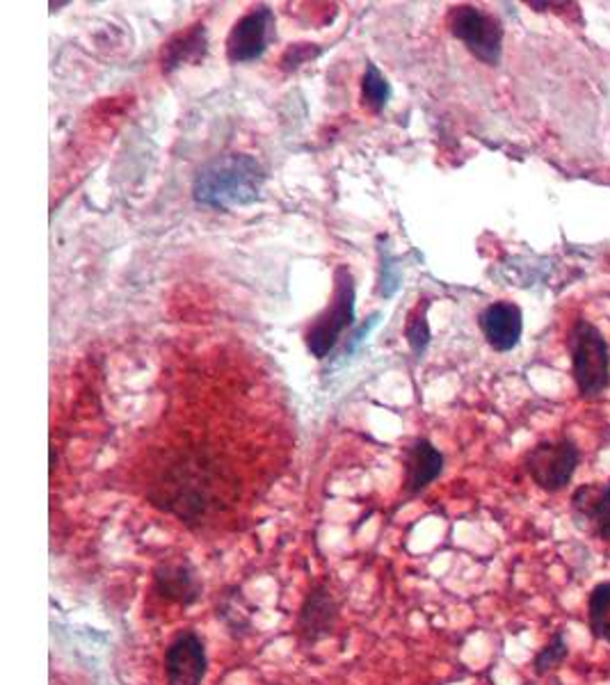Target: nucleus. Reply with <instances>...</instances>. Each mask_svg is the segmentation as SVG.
I'll return each mask as SVG.
<instances>
[{"label":"nucleus","mask_w":610,"mask_h":685,"mask_svg":"<svg viewBox=\"0 0 610 685\" xmlns=\"http://www.w3.org/2000/svg\"><path fill=\"white\" fill-rule=\"evenodd\" d=\"M425 309H428L425 305L417 307V311L410 316V320H407V327H404V336H407V341H410V345L417 354H421L430 341V327L425 320Z\"/></svg>","instance_id":"nucleus-18"},{"label":"nucleus","mask_w":610,"mask_h":685,"mask_svg":"<svg viewBox=\"0 0 610 685\" xmlns=\"http://www.w3.org/2000/svg\"><path fill=\"white\" fill-rule=\"evenodd\" d=\"M207 676V649L197 633L184 631L167 647L165 678L167 685H201Z\"/></svg>","instance_id":"nucleus-8"},{"label":"nucleus","mask_w":610,"mask_h":685,"mask_svg":"<svg viewBox=\"0 0 610 685\" xmlns=\"http://www.w3.org/2000/svg\"><path fill=\"white\" fill-rule=\"evenodd\" d=\"M203 51H207V30H203V25H195L188 33H181L167 44L163 69L165 71L177 69L184 63H188V59H197L199 55H203Z\"/></svg>","instance_id":"nucleus-13"},{"label":"nucleus","mask_w":610,"mask_h":685,"mask_svg":"<svg viewBox=\"0 0 610 685\" xmlns=\"http://www.w3.org/2000/svg\"><path fill=\"white\" fill-rule=\"evenodd\" d=\"M264 181L266 174L252 156L229 154L207 163L197 172L192 197L203 206L226 211V208L256 201Z\"/></svg>","instance_id":"nucleus-1"},{"label":"nucleus","mask_w":610,"mask_h":685,"mask_svg":"<svg viewBox=\"0 0 610 685\" xmlns=\"http://www.w3.org/2000/svg\"><path fill=\"white\" fill-rule=\"evenodd\" d=\"M275 35V14L270 8L258 5L249 14H245L234 27H231L226 40V57L229 63H252V59L264 55L268 42Z\"/></svg>","instance_id":"nucleus-6"},{"label":"nucleus","mask_w":610,"mask_h":685,"mask_svg":"<svg viewBox=\"0 0 610 685\" xmlns=\"http://www.w3.org/2000/svg\"><path fill=\"white\" fill-rule=\"evenodd\" d=\"M154 589L167 601L190 606L199 599L201 583L188 560H165L154 570Z\"/></svg>","instance_id":"nucleus-12"},{"label":"nucleus","mask_w":610,"mask_h":685,"mask_svg":"<svg viewBox=\"0 0 610 685\" xmlns=\"http://www.w3.org/2000/svg\"><path fill=\"white\" fill-rule=\"evenodd\" d=\"M569 656V647L565 640V631H556L554 638H551L533 659V672L537 676H544L548 672H554L556 667H561Z\"/></svg>","instance_id":"nucleus-16"},{"label":"nucleus","mask_w":610,"mask_h":685,"mask_svg":"<svg viewBox=\"0 0 610 685\" xmlns=\"http://www.w3.org/2000/svg\"><path fill=\"white\" fill-rule=\"evenodd\" d=\"M362 97H364V103L373 112H380L391 97V87H389L387 78L380 74V69H377L375 65L366 67V74L362 80Z\"/></svg>","instance_id":"nucleus-17"},{"label":"nucleus","mask_w":610,"mask_h":685,"mask_svg":"<svg viewBox=\"0 0 610 685\" xmlns=\"http://www.w3.org/2000/svg\"><path fill=\"white\" fill-rule=\"evenodd\" d=\"M444 471V455L428 439H417L404 449V483L407 496L425 491Z\"/></svg>","instance_id":"nucleus-11"},{"label":"nucleus","mask_w":610,"mask_h":685,"mask_svg":"<svg viewBox=\"0 0 610 685\" xmlns=\"http://www.w3.org/2000/svg\"><path fill=\"white\" fill-rule=\"evenodd\" d=\"M336 619H339V604L334 599V594L330 592L328 585L318 583L309 589L300 606L296 633L304 644H315L334 631Z\"/></svg>","instance_id":"nucleus-9"},{"label":"nucleus","mask_w":610,"mask_h":685,"mask_svg":"<svg viewBox=\"0 0 610 685\" xmlns=\"http://www.w3.org/2000/svg\"><path fill=\"white\" fill-rule=\"evenodd\" d=\"M334 281H336V288H334V297H332L328 311L315 318V322L311 324V330L307 334L309 352L315 356V360H325L330 350L339 343V336L355 320L353 275L347 273L345 267H339Z\"/></svg>","instance_id":"nucleus-5"},{"label":"nucleus","mask_w":610,"mask_h":685,"mask_svg":"<svg viewBox=\"0 0 610 685\" xmlns=\"http://www.w3.org/2000/svg\"><path fill=\"white\" fill-rule=\"evenodd\" d=\"M218 617L224 621V627L231 633L252 629V610L239 587H231L229 592L222 594V599L218 604Z\"/></svg>","instance_id":"nucleus-15"},{"label":"nucleus","mask_w":610,"mask_h":685,"mask_svg":"<svg viewBox=\"0 0 610 685\" xmlns=\"http://www.w3.org/2000/svg\"><path fill=\"white\" fill-rule=\"evenodd\" d=\"M588 629L597 640L610 644V581L595 585L590 592Z\"/></svg>","instance_id":"nucleus-14"},{"label":"nucleus","mask_w":610,"mask_h":685,"mask_svg":"<svg viewBox=\"0 0 610 685\" xmlns=\"http://www.w3.org/2000/svg\"><path fill=\"white\" fill-rule=\"evenodd\" d=\"M448 27L455 40L487 67H497L503 53V23L474 5H457L448 14Z\"/></svg>","instance_id":"nucleus-3"},{"label":"nucleus","mask_w":610,"mask_h":685,"mask_svg":"<svg viewBox=\"0 0 610 685\" xmlns=\"http://www.w3.org/2000/svg\"><path fill=\"white\" fill-rule=\"evenodd\" d=\"M578 464L580 449L569 437L542 441L524 457V468L531 475V480L548 494L563 491L572 483Z\"/></svg>","instance_id":"nucleus-4"},{"label":"nucleus","mask_w":610,"mask_h":685,"mask_svg":"<svg viewBox=\"0 0 610 685\" xmlns=\"http://www.w3.org/2000/svg\"><path fill=\"white\" fill-rule=\"evenodd\" d=\"M567 345L578 396L584 400L599 398L610 386V347L606 336L590 320L576 318Z\"/></svg>","instance_id":"nucleus-2"},{"label":"nucleus","mask_w":610,"mask_h":685,"mask_svg":"<svg viewBox=\"0 0 610 685\" xmlns=\"http://www.w3.org/2000/svg\"><path fill=\"white\" fill-rule=\"evenodd\" d=\"M478 324L489 347L510 352L519 345L524 332V313L514 302H493L478 316Z\"/></svg>","instance_id":"nucleus-10"},{"label":"nucleus","mask_w":610,"mask_h":685,"mask_svg":"<svg viewBox=\"0 0 610 685\" xmlns=\"http://www.w3.org/2000/svg\"><path fill=\"white\" fill-rule=\"evenodd\" d=\"M574 526L599 542H610V480L580 485L572 494Z\"/></svg>","instance_id":"nucleus-7"}]
</instances>
